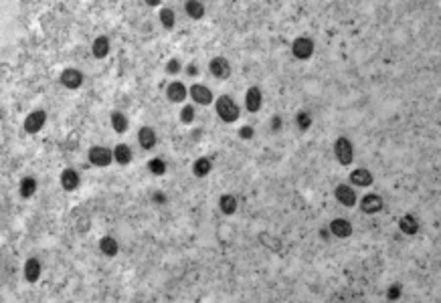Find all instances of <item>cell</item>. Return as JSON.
I'll list each match as a JSON object with an SVG mask.
<instances>
[{
	"mask_svg": "<svg viewBox=\"0 0 441 303\" xmlns=\"http://www.w3.org/2000/svg\"><path fill=\"white\" fill-rule=\"evenodd\" d=\"M217 114H219V118L223 120V122H227V124H233L237 118H239V108H237V104L229 97V95H221L219 99H217Z\"/></svg>",
	"mask_w": 441,
	"mask_h": 303,
	"instance_id": "1",
	"label": "cell"
},
{
	"mask_svg": "<svg viewBox=\"0 0 441 303\" xmlns=\"http://www.w3.org/2000/svg\"><path fill=\"white\" fill-rule=\"evenodd\" d=\"M334 154H336V158H338V162H340L342 166H350V164H352V158H354L350 140L338 138V140H336V146H334Z\"/></svg>",
	"mask_w": 441,
	"mask_h": 303,
	"instance_id": "2",
	"label": "cell"
},
{
	"mask_svg": "<svg viewBox=\"0 0 441 303\" xmlns=\"http://www.w3.org/2000/svg\"><path fill=\"white\" fill-rule=\"evenodd\" d=\"M291 53L296 59H310L314 53V42L308 36H298L291 44Z\"/></svg>",
	"mask_w": 441,
	"mask_h": 303,
	"instance_id": "3",
	"label": "cell"
},
{
	"mask_svg": "<svg viewBox=\"0 0 441 303\" xmlns=\"http://www.w3.org/2000/svg\"><path fill=\"white\" fill-rule=\"evenodd\" d=\"M114 158V152L108 150V148H102V146H95L89 150V162L95 164V166H110Z\"/></svg>",
	"mask_w": 441,
	"mask_h": 303,
	"instance_id": "4",
	"label": "cell"
},
{
	"mask_svg": "<svg viewBox=\"0 0 441 303\" xmlns=\"http://www.w3.org/2000/svg\"><path fill=\"white\" fill-rule=\"evenodd\" d=\"M45 120H47V114H45V112H33V114H29L27 120H25V132H27V134H37V132H41L43 126H45Z\"/></svg>",
	"mask_w": 441,
	"mask_h": 303,
	"instance_id": "5",
	"label": "cell"
},
{
	"mask_svg": "<svg viewBox=\"0 0 441 303\" xmlns=\"http://www.w3.org/2000/svg\"><path fill=\"white\" fill-rule=\"evenodd\" d=\"M209 69H211L213 77H217V79H229V75H231V65H229V61L225 57H215L211 61Z\"/></svg>",
	"mask_w": 441,
	"mask_h": 303,
	"instance_id": "6",
	"label": "cell"
},
{
	"mask_svg": "<svg viewBox=\"0 0 441 303\" xmlns=\"http://www.w3.org/2000/svg\"><path fill=\"white\" fill-rule=\"evenodd\" d=\"M190 97L201 106H211L213 104V93L205 85H199V83L190 87Z\"/></svg>",
	"mask_w": 441,
	"mask_h": 303,
	"instance_id": "7",
	"label": "cell"
},
{
	"mask_svg": "<svg viewBox=\"0 0 441 303\" xmlns=\"http://www.w3.org/2000/svg\"><path fill=\"white\" fill-rule=\"evenodd\" d=\"M336 198L340 200V204H344V206H354L356 204V194L348 184L336 186Z\"/></svg>",
	"mask_w": 441,
	"mask_h": 303,
	"instance_id": "8",
	"label": "cell"
},
{
	"mask_svg": "<svg viewBox=\"0 0 441 303\" xmlns=\"http://www.w3.org/2000/svg\"><path fill=\"white\" fill-rule=\"evenodd\" d=\"M61 83H63L67 89H77V87H81V83H83V75H81V71H77V69H65V71L61 73Z\"/></svg>",
	"mask_w": 441,
	"mask_h": 303,
	"instance_id": "9",
	"label": "cell"
},
{
	"mask_svg": "<svg viewBox=\"0 0 441 303\" xmlns=\"http://www.w3.org/2000/svg\"><path fill=\"white\" fill-rule=\"evenodd\" d=\"M360 208H362V212H368V214L378 212V210H382V198L378 194H366L360 200Z\"/></svg>",
	"mask_w": 441,
	"mask_h": 303,
	"instance_id": "10",
	"label": "cell"
},
{
	"mask_svg": "<svg viewBox=\"0 0 441 303\" xmlns=\"http://www.w3.org/2000/svg\"><path fill=\"white\" fill-rule=\"evenodd\" d=\"M245 106H247V112H251V114L261 110V91L257 87H251L245 93Z\"/></svg>",
	"mask_w": 441,
	"mask_h": 303,
	"instance_id": "11",
	"label": "cell"
},
{
	"mask_svg": "<svg viewBox=\"0 0 441 303\" xmlns=\"http://www.w3.org/2000/svg\"><path fill=\"white\" fill-rule=\"evenodd\" d=\"M330 230H332V234H336L340 238H346V236L352 234V224L344 218H336V220L330 222Z\"/></svg>",
	"mask_w": 441,
	"mask_h": 303,
	"instance_id": "12",
	"label": "cell"
},
{
	"mask_svg": "<svg viewBox=\"0 0 441 303\" xmlns=\"http://www.w3.org/2000/svg\"><path fill=\"white\" fill-rule=\"evenodd\" d=\"M168 99L172 101V104H180V101L186 99V87L180 83V81H174L168 85V91H166Z\"/></svg>",
	"mask_w": 441,
	"mask_h": 303,
	"instance_id": "13",
	"label": "cell"
},
{
	"mask_svg": "<svg viewBox=\"0 0 441 303\" xmlns=\"http://www.w3.org/2000/svg\"><path fill=\"white\" fill-rule=\"evenodd\" d=\"M138 142L144 150H152L156 146V132L152 128H142L138 134Z\"/></svg>",
	"mask_w": 441,
	"mask_h": 303,
	"instance_id": "14",
	"label": "cell"
},
{
	"mask_svg": "<svg viewBox=\"0 0 441 303\" xmlns=\"http://www.w3.org/2000/svg\"><path fill=\"white\" fill-rule=\"evenodd\" d=\"M372 174L368 172V170H364V168H358V170H354L352 174H350V182L354 184V186H370L372 184Z\"/></svg>",
	"mask_w": 441,
	"mask_h": 303,
	"instance_id": "15",
	"label": "cell"
},
{
	"mask_svg": "<svg viewBox=\"0 0 441 303\" xmlns=\"http://www.w3.org/2000/svg\"><path fill=\"white\" fill-rule=\"evenodd\" d=\"M39 275H41V263L37 259H29L25 263V279L29 283H35L39 281Z\"/></svg>",
	"mask_w": 441,
	"mask_h": 303,
	"instance_id": "16",
	"label": "cell"
},
{
	"mask_svg": "<svg viewBox=\"0 0 441 303\" xmlns=\"http://www.w3.org/2000/svg\"><path fill=\"white\" fill-rule=\"evenodd\" d=\"M61 186H63L67 192L75 190V188L79 186V176H77V172H75V170H63V174H61Z\"/></svg>",
	"mask_w": 441,
	"mask_h": 303,
	"instance_id": "17",
	"label": "cell"
},
{
	"mask_svg": "<svg viewBox=\"0 0 441 303\" xmlns=\"http://www.w3.org/2000/svg\"><path fill=\"white\" fill-rule=\"evenodd\" d=\"M110 53V38L108 36H97L93 40V55L97 59H104Z\"/></svg>",
	"mask_w": 441,
	"mask_h": 303,
	"instance_id": "18",
	"label": "cell"
},
{
	"mask_svg": "<svg viewBox=\"0 0 441 303\" xmlns=\"http://www.w3.org/2000/svg\"><path fill=\"white\" fill-rule=\"evenodd\" d=\"M114 158H116V162H118L120 166H128V164L132 162V152H130L128 146L120 144V146H116V150H114Z\"/></svg>",
	"mask_w": 441,
	"mask_h": 303,
	"instance_id": "19",
	"label": "cell"
},
{
	"mask_svg": "<svg viewBox=\"0 0 441 303\" xmlns=\"http://www.w3.org/2000/svg\"><path fill=\"white\" fill-rule=\"evenodd\" d=\"M399 228H401V232H405V234H415V232L419 230V222L415 220V216L405 214V216H401V220H399Z\"/></svg>",
	"mask_w": 441,
	"mask_h": 303,
	"instance_id": "20",
	"label": "cell"
},
{
	"mask_svg": "<svg viewBox=\"0 0 441 303\" xmlns=\"http://www.w3.org/2000/svg\"><path fill=\"white\" fill-rule=\"evenodd\" d=\"M211 168H213V164H211L209 158H199L197 162H194V166H192V174L197 178H205L211 172Z\"/></svg>",
	"mask_w": 441,
	"mask_h": 303,
	"instance_id": "21",
	"label": "cell"
},
{
	"mask_svg": "<svg viewBox=\"0 0 441 303\" xmlns=\"http://www.w3.org/2000/svg\"><path fill=\"white\" fill-rule=\"evenodd\" d=\"M184 10H186V14L188 16H192V18H203V14H205V6L199 2V0H188V2H184Z\"/></svg>",
	"mask_w": 441,
	"mask_h": 303,
	"instance_id": "22",
	"label": "cell"
},
{
	"mask_svg": "<svg viewBox=\"0 0 441 303\" xmlns=\"http://www.w3.org/2000/svg\"><path fill=\"white\" fill-rule=\"evenodd\" d=\"M100 248H102L104 255H108V257H116L118 255V242L112 236H104L100 240Z\"/></svg>",
	"mask_w": 441,
	"mask_h": 303,
	"instance_id": "23",
	"label": "cell"
},
{
	"mask_svg": "<svg viewBox=\"0 0 441 303\" xmlns=\"http://www.w3.org/2000/svg\"><path fill=\"white\" fill-rule=\"evenodd\" d=\"M219 206H221V210H223L225 214H235V210H237V198L231 196V194H225V196H221V200H219Z\"/></svg>",
	"mask_w": 441,
	"mask_h": 303,
	"instance_id": "24",
	"label": "cell"
},
{
	"mask_svg": "<svg viewBox=\"0 0 441 303\" xmlns=\"http://www.w3.org/2000/svg\"><path fill=\"white\" fill-rule=\"evenodd\" d=\"M112 126H114V130H116L118 134H124V132L128 130V120H126V116L120 114V112H114V114H112Z\"/></svg>",
	"mask_w": 441,
	"mask_h": 303,
	"instance_id": "25",
	"label": "cell"
},
{
	"mask_svg": "<svg viewBox=\"0 0 441 303\" xmlns=\"http://www.w3.org/2000/svg\"><path fill=\"white\" fill-rule=\"evenodd\" d=\"M35 190H37V180H35V178H25V180L21 182V196L31 198V196L35 194Z\"/></svg>",
	"mask_w": 441,
	"mask_h": 303,
	"instance_id": "26",
	"label": "cell"
},
{
	"mask_svg": "<svg viewBox=\"0 0 441 303\" xmlns=\"http://www.w3.org/2000/svg\"><path fill=\"white\" fill-rule=\"evenodd\" d=\"M160 20H162V24H164V28H174V12L170 10V8H162L160 10Z\"/></svg>",
	"mask_w": 441,
	"mask_h": 303,
	"instance_id": "27",
	"label": "cell"
},
{
	"mask_svg": "<svg viewBox=\"0 0 441 303\" xmlns=\"http://www.w3.org/2000/svg\"><path fill=\"white\" fill-rule=\"evenodd\" d=\"M148 168H150V172L156 174V176H162V174L166 172V164H164V160H160V158L150 160V162H148Z\"/></svg>",
	"mask_w": 441,
	"mask_h": 303,
	"instance_id": "28",
	"label": "cell"
},
{
	"mask_svg": "<svg viewBox=\"0 0 441 303\" xmlns=\"http://www.w3.org/2000/svg\"><path fill=\"white\" fill-rule=\"evenodd\" d=\"M298 126H300V130H302V132H306V130L312 126V118H310V114L300 112V114H298Z\"/></svg>",
	"mask_w": 441,
	"mask_h": 303,
	"instance_id": "29",
	"label": "cell"
},
{
	"mask_svg": "<svg viewBox=\"0 0 441 303\" xmlns=\"http://www.w3.org/2000/svg\"><path fill=\"white\" fill-rule=\"evenodd\" d=\"M192 120H194V110H192L190 106L182 108V112H180V122H182V124H190Z\"/></svg>",
	"mask_w": 441,
	"mask_h": 303,
	"instance_id": "30",
	"label": "cell"
},
{
	"mask_svg": "<svg viewBox=\"0 0 441 303\" xmlns=\"http://www.w3.org/2000/svg\"><path fill=\"white\" fill-rule=\"evenodd\" d=\"M386 297H388L390 301L399 299V297H401V287H399V285H390V287H388V291H386Z\"/></svg>",
	"mask_w": 441,
	"mask_h": 303,
	"instance_id": "31",
	"label": "cell"
},
{
	"mask_svg": "<svg viewBox=\"0 0 441 303\" xmlns=\"http://www.w3.org/2000/svg\"><path fill=\"white\" fill-rule=\"evenodd\" d=\"M239 136H241L243 140H251V138L255 136V132H253V128H249V126H243V128L239 130Z\"/></svg>",
	"mask_w": 441,
	"mask_h": 303,
	"instance_id": "32",
	"label": "cell"
},
{
	"mask_svg": "<svg viewBox=\"0 0 441 303\" xmlns=\"http://www.w3.org/2000/svg\"><path fill=\"white\" fill-rule=\"evenodd\" d=\"M166 71H168V73H172V75H174V73H178V71H180V63H178L176 59L168 61V65H166Z\"/></svg>",
	"mask_w": 441,
	"mask_h": 303,
	"instance_id": "33",
	"label": "cell"
},
{
	"mask_svg": "<svg viewBox=\"0 0 441 303\" xmlns=\"http://www.w3.org/2000/svg\"><path fill=\"white\" fill-rule=\"evenodd\" d=\"M152 200L158 202V204H164V202H166V196H164L162 192H154V194H152Z\"/></svg>",
	"mask_w": 441,
	"mask_h": 303,
	"instance_id": "34",
	"label": "cell"
},
{
	"mask_svg": "<svg viewBox=\"0 0 441 303\" xmlns=\"http://www.w3.org/2000/svg\"><path fill=\"white\" fill-rule=\"evenodd\" d=\"M197 73H199V71H197V65H190V67H188V75H197Z\"/></svg>",
	"mask_w": 441,
	"mask_h": 303,
	"instance_id": "35",
	"label": "cell"
},
{
	"mask_svg": "<svg viewBox=\"0 0 441 303\" xmlns=\"http://www.w3.org/2000/svg\"><path fill=\"white\" fill-rule=\"evenodd\" d=\"M279 126H281L279 118H273V130H279Z\"/></svg>",
	"mask_w": 441,
	"mask_h": 303,
	"instance_id": "36",
	"label": "cell"
}]
</instances>
